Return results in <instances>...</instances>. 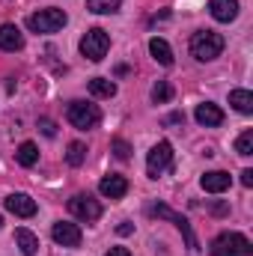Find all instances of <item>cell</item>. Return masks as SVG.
Here are the masks:
<instances>
[{"label": "cell", "instance_id": "cell-14", "mask_svg": "<svg viewBox=\"0 0 253 256\" xmlns=\"http://www.w3.org/2000/svg\"><path fill=\"white\" fill-rule=\"evenodd\" d=\"M194 120H196L200 126H206V128H218L220 122H224V110H220L218 104H212V102H202V104H196Z\"/></svg>", "mask_w": 253, "mask_h": 256}, {"label": "cell", "instance_id": "cell-2", "mask_svg": "<svg viewBox=\"0 0 253 256\" xmlns=\"http://www.w3.org/2000/svg\"><path fill=\"white\" fill-rule=\"evenodd\" d=\"M110 51V36L102 30V27H90L84 36H80V54L90 60V63H102Z\"/></svg>", "mask_w": 253, "mask_h": 256}, {"label": "cell", "instance_id": "cell-28", "mask_svg": "<svg viewBox=\"0 0 253 256\" xmlns=\"http://www.w3.org/2000/svg\"><path fill=\"white\" fill-rule=\"evenodd\" d=\"M242 185H244V188L253 185V170H242Z\"/></svg>", "mask_w": 253, "mask_h": 256}, {"label": "cell", "instance_id": "cell-19", "mask_svg": "<svg viewBox=\"0 0 253 256\" xmlns=\"http://www.w3.org/2000/svg\"><path fill=\"white\" fill-rule=\"evenodd\" d=\"M90 92H92L96 98H114V96H116V84H114L110 78H92V80H90Z\"/></svg>", "mask_w": 253, "mask_h": 256}, {"label": "cell", "instance_id": "cell-25", "mask_svg": "<svg viewBox=\"0 0 253 256\" xmlns=\"http://www.w3.org/2000/svg\"><path fill=\"white\" fill-rule=\"evenodd\" d=\"M110 149H114V155H116V158H122V161H128V158H131V146H128L126 140H120V137L110 143Z\"/></svg>", "mask_w": 253, "mask_h": 256}, {"label": "cell", "instance_id": "cell-4", "mask_svg": "<svg viewBox=\"0 0 253 256\" xmlns=\"http://www.w3.org/2000/svg\"><path fill=\"white\" fill-rule=\"evenodd\" d=\"M66 24H68V15H66L63 9H57V6L39 9V12H33L27 18V27L33 33H57V30H63Z\"/></svg>", "mask_w": 253, "mask_h": 256}, {"label": "cell", "instance_id": "cell-11", "mask_svg": "<svg viewBox=\"0 0 253 256\" xmlns=\"http://www.w3.org/2000/svg\"><path fill=\"white\" fill-rule=\"evenodd\" d=\"M200 185H202L206 194H224L230 185H232V176L224 173V170H208V173H202Z\"/></svg>", "mask_w": 253, "mask_h": 256}, {"label": "cell", "instance_id": "cell-23", "mask_svg": "<svg viewBox=\"0 0 253 256\" xmlns=\"http://www.w3.org/2000/svg\"><path fill=\"white\" fill-rule=\"evenodd\" d=\"M173 98V86H170V80H158L155 86H152V102L155 104H167Z\"/></svg>", "mask_w": 253, "mask_h": 256}, {"label": "cell", "instance_id": "cell-1", "mask_svg": "<svg viewBox=\"0 0 253 256\" xmlns=\"http://www.w3.org/2000/svg\"><path fill=\"white\" fill-rule=\"evenodd\" d=\"M224 36L218 33V30H196L194 36H190V57L196 60V63H212V60H218L220 54H224Z\"/></svg>", "mask_w": 253, "mask_h": 256}, {"label": "cell", "instance_id": "cell-13", "mask_svg": "<svg viewBox=\"0 0 253 256\" xmlns=\"http://www.w3.org/2000/svg\"><path fill=\"white\" fill-rule=\"evenodd\" d=\"M98 191H102V196L122 200V196L128 194V179L126 176H120V173H110V176H104V179L98 182Z\"/></svg>", "mask_w": 253, "mask_h": 256}, {"label": "cell", "instance_id": "cell-15", "mask_svg": "<svg viewBox=\"0 0 253 256\" xmlns=\"http://www.w3.org/2000/svg\"><path fill=\"white\" fill-rule=\"evenodd\" d=\"M24 48V33L15 24H0V51H21Z\"/></svg>", "mask_w": 253, "mask_h": 256}, {"label": "cell", "instance_id": "cell-9", "mask_svg": "<svg viewBox=\"0 0 253 256\" xmlns=\"http://www.w3.org/2000/svg\"><path fill=\"white\" fill-rule=\"evenodd\" d=\"M51 238L57 242V244H63V248H78L80 244V226L78 224H72V220H57L54 226H51Z\"/></svg>", "mask_w": 253, "mask_h": 256}, {"label": "cell", "instance_id": "cell-29", "mask_svg": "<svg viewBox=\"0 0 253 256\" xmlns=\"http://www.w3.org/2000/svg\"><path fill=\"white\" fill-rule=\"evenodd\" d=\"M104 256H131V250H128V248H110Z\"/></svg>", "mask_w": 253, "mask_h": 256}, {"label": "cell", "instance_id": "cell-30", "mask_svg": "<svg viewBox=\"0 0 253 256\" xmlns=\"http://www.w3.org/2000/svg\"><path fill=\"white\" fill-rule=\"evenodd\" d=\"M0 226H3V218H0Z\"/></svg>", "mask_w": 253, "mask_h": 256}, {"label": "cell", "instance_id": "cell-7", "mask_svg": "<svg viewBox=\"0 0 253 256\" xmlns=\"http://www.w3.org/2000/svg\"><path fill=\"white\" fill-rule=\"evenodd\" d=\"M68 212H72L78 220L92 224V220L102 218V202H98L92 194H74V196L68 200Z\"/></svg>", "mask_w": 253, "mask_h": 256}, {"label": "cell", "instance_id": "cell-21", "mask_svg": "<svg viewBox=\"0 0 253 256\" xmlns=\"http://www.w3.org/2000/svg\"><path fill=\"white\" fill-rule=\"evenodd\" d=\"M120 6H122V0H86V9L96 15H114V12H120Z\"/></svg>", "mask_w": 253, "mask_h": 256}, {"label": "cell", "instance_id": "cell-17", "mask_svg": "<svg viewBox=\"0 0 253 256\" xmlns=\"http://www.w3.org/2000/svg\"><path fill=\"white\" fill-rule=\"evenodd\" d=\"M15 242H18V248H21V254L24 256H36L39 254V238H36L30 230L18 226V230H15Z\"/></svg>", "mask_w": 253, "mask_h": 256}, {"label": "cell", "instance_id": "cell-26", "mask_svg": "<svg viewBox=\"0 0 253 256\" xmlns=\"http://www.w3.org/2000/svg\"><path fill=\"white\" fill-rule=\"evenodd\" d=\"M39 128H42V134H45V137H54V134H57V126H54L48 116H42V120H39Z\"/></svg>", "mask_w": 253, "mask_h": 256}, {"label": "cell", "instance_id": "cell-5", "mask_svg": "<svg viewBox=\"0 0 253 256\" xmlns=\"http://www.w3.org/2000/svg\"><path fill=\"white\" fill-rule=\"evenodd\" d=\"M212 256H253V248L242 232H220L212 242Z\"/></svg>", "mask_w": 253, "mask_h": 256}, {"label": "cell", "instance_id": "cell-10", "mask_svg": "<svg viewBox=\"0 0 253 256\" xmlns=\"http://www.w3.org/2000/svg\"><path fill=\"white\" fill-rule=\"evenodd\" d=\"M3 206H6V212H12L15 218H33L36 214V200L30 196V194H9L6 200H3Z\"/></svg>", "mask_w": 253, "mask_h": 256}, {"label": "cell", "instance_id": "cell-24", "mask_svg": "<svg viewBox=\"0 0 253 256\" xmlns=\"http://www.w3.org/2000/svg\"><path fill=\"white\" fill-rule=\"evenodd\" d=\"M236 152H238L242 158L253 155V131H244V134H238V140H236Z\"/></svg>", "mask_w": 253, "mask_h": 256}, {"label": "cell", "instance_id": "cell-8", "mask_svg": "<svg viewBox=\"0 0 253 256\" xmlns=\"http://www.w3.org/2000/svg\"><path fill=\"white\" fill-rule=\"evenodd\" d=\"M149 214H155V218H167V220H173L176 226H179V232L185 236V242H188L190 250H200V244H196V238H194V230H190L188 218H182L179 212H173L170 206H164V202H155V206H149Z\"/></svg>", "mask_w": 253, "mask_h": 256}, {"label": "cell", "instance_id": "cell-12", "mask_svg": "<svg viewBox=\"0 0 253 256\" xmlns=\"http://www.w3.org/2000/svg\"><path fill=\"white\" fill-rule=\"evenodd\" d=\"M208 12L214 21L220 24H230L238 18V0H208Z\"/></svg>", "mask_w": 253, "mask_h": 256}, {"label": "cell", "instance_id": "cell-27", "mask_svg": "<svg viewBox=\"0 0 253 256\" xmlns=\"http://www.w3.org/2000/svg\"><path fill=\"white\" fill-rule=\"evenodd\" d=\"M116 232H120V236H131V232H134V224H128V220H122V224L116 226Z\"/></svg>", "mask_w": 253, "mask_h": 256}, {"label": "cell", "instance_id": "cell-18", "mask_svg": "<svg viewBox=\"0 0 253 256\" xmlns=\"http://www.w3.org/2000/svg\"><path fill=\"white\" fill-rule=\"evenodd\" d=\"M230 104L238 114H253V92L250 90H230Z\"/></svg>", "mask_w": 253, "mask_h": 256}, {"label": "cell", "instance_id": "cell-16", "mask_svg": "<svg viewBox=\"0 0 253 256\" xmlns=\"http://www.w3.org/2000/svg\"><path fill=\"white\" fill-rule=\"evenodd\" d=\"M149 54H152V60L161 66H173V48L161 39V36H152L149 39Z\"/></svg>", "mask_w": 253, "mask_h": 256}, {"label": "cell", "instance_id": "cell-20", "mask_svg": "<svg viewBox=\"0 0 253 256\" xmlns=\"http://www.w3.org/2000/svg\"><path fill=\"white\" fill-rule=\"evenodd\" d=\"M15 161L21 164V167H33L36 161H39V149H36V143H30V140H24L18 149H15Z\"/></svg>", "mask_w": 253, "mask_h": 256}, {"label": "cell", "instance_id": "cell-22", "mask_svg": "<svg viewBox=\"0 0 253 256\" xmlns=\"http://www.w3.org/2000/svg\"><path fill=\"white\" fill-rule=\"evenodd\" d=\"M84 158H86V146H84L80 140L68 143V149H66V161H68V167H80Z\"/></svg>", "mask_w": 253, "mask_h": 256}, {"label": "cell", "instance_id": "cell-3", "mask_svg": "<svg viewBox=\"0 0 253 256\" xmlns=\"http://www.w3.org/2000/svg\"><path fill=\"white\" fill-rule=\"evenodd\" d=\"M66 120L78 128V131H90V128H96L102 122V110H98L96 104H90V102L74 98V102H68V108H66Z\"/></svg>", "mask_w": 253, "mask_h": 256}, {"label": "cell", "instance_id": "cell-6", "mask_svg": "<svg viewBox=\"0 0 253 256\" xmlns=\"http://www.w3.org/2000/svg\"><path fill=\"white\" fill-rule=\"evenodd\" d=\"M173 167V146L167 143V140H161V143H155L152 149H149V155H146V173H149V179H158L164 170H170Z\"/></svg>", "mask_w": 253, "mask_h": 256}]
</instances>
